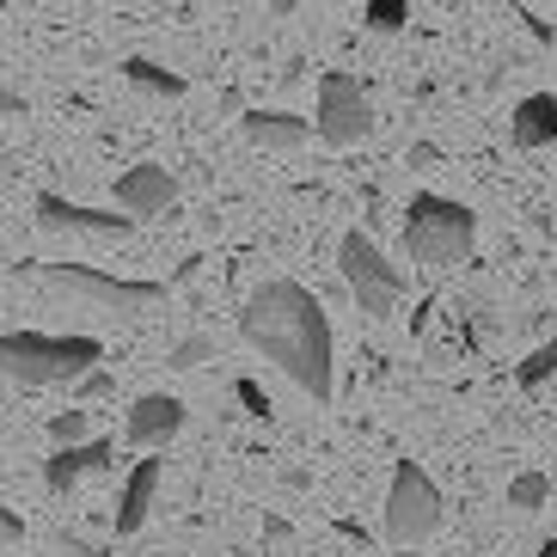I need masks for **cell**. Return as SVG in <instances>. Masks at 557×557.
Listing matches in <instances>:
<instances>
[{
  "instance_id": "obj_16",
  "label": "cell",
  "mask_w": 557,
  "mask_h": 557,
  "mask_svg": "<svg viewBox=\"0 0 557 557\" xmlns=\"http://www.w3.org/2000/svg\"><path fill=\"white\" fill-rule=\"evenodd\" d=\"M557 374V337H545L540 349H533V356L521 361V368H515V386H521V393H540L545 380Z\"/></svg>"
},
{
  "instance_id": "obj_22",
  "label": "cell",
  "mask_w": 557,
  "mask_h": 557,
  "mask_svg": "<svg viewBox=\"0 0 557 557\" xmlns=\"http://www.w3.org/2000/svg\"><path fill=\"white\" fill-rule=\"evenodd\" d=\"M233 398H239V410H246V417L270 423V393H263V386H258L251 374H239V380H233Z\"/></svg>"
},
{
  "instance_id": "obj_6",
  "label": "cell",
  "mask_w": 557,
  "mask_h": 557,
  "mask_svg": "<svg viewBox=\"0 0 557 557\" xmlns=\"http://www.w3.org/2000/svg\"><path fill=\"white\" fill-rule=\"evenodd\" d=\"M442 521H447L442 484H435L417 459H398L393 484H386V515H380L386 540H393V545H423V540H435V533H442Z\"/></svg>"
},
{
  "instance_id": "obj_21",
  "label": "cell",
  "mask_w": 557,
  "mask_h": 557,
  "mask_svg": "<svg viewBox=\"0 0 557 557\" xmlns=\"http://www.w3.org/2000/svg\"><path fill=\"white\" fill-rule=\"evenodd\" d=\"M67 393L81 398V405H99V398H116V374H111V368H104V361H99V368H86V374L74 380Z\"/></svg>"
},
{
  "instance_id": "obj_1",
  "label": "cell",
  "mask_w": 557,
  "mask_h": 557,
  "mask_svg": "<svg viewBox=\"0 0 557 557\" xmlns=\"http://www.w3.org/2000/svg\"><path fill=\"white\" fill-rule=\"evenodd\" d=\"M239 337L263 361H276L312 405H331V393H337V337H331V319L307 282L276 276L251 288L246 312H239Z\"/></svg>"
},
{
  "instance_id": "obj_12",
  "label": "cell",
  "mask_w": 557,
  "mask_h": 557,
  "mask_svg": "<svg viewBox=\"0 0 557 557\" xmlns=\"http://www.w3.org/2000/svg\"><path fill=\"white\" fill-rule=\"evenodd\" d=\"M116 209L123 214H165V209H178V178L165 172V165H153V160H141V165H129L123 178H116Z\"/></svg>"
},
{
  "instance_id": "obj_23",
  "label": "cell",
  "mask_w": 557,
  "mask_h": 557,
  "mask_svg": "<svg viewBox=\"0 0 557 557\" xmlns=\"http://www.w3.org/2000/svg\"><path fill=\"white\" fill-rule=\"evenodd\" d=\"M405 165L410 172H435V165H442V148H435V141H410Z\"/></svg>"
},
{
  "instance_id": "obj_2",
  "label": "cell",
  "mask_w": 557,
  "mask_h": 557,
  "mask_svg": "<svg viewBox=\"0 0 557 557\" xmlns=\"http://www.w3.org/2000/svg\"><path fill=\"white\" fill-rule=\"evenodd\" d=\"M104 361V344L86 331H0V374L18 386H74Z\"/></svg>"
},
{
  "instance_id": "obj_28",
  "label": "cell",
  "mask_w": 557,
  "mask_h": 557,
  "mask_svg": "<svg viewBox=\"0 0 557 557\" xmlns=\"http://www.w3.org/2000/svg\"><path fill=\"white\" fill-rule=\"evenodd\" d=\"M18 111H25V99H18L13 86H0V116H18Z\"/></svg>"
},
{
  "instance_id": "obj_7",
  "label": "cell",
  "mask_w": 557,
  "mask_h": 557,
  "mask_svg": "<svg viewBox=\"0 0 557 557\" xmlns=\"http://www.w3.org/2000/svg\"><path fill=\"white\" fill-rule=\"evenodd\" d=\"M312 135L325 148H361L374 135V99L368 86L344 67H325L319 74V99H312Z\"/></svg>"
},
{
  "instance_id": "obj_31",
  "label": "cell",
  "mask_w": 557,
  "mask_h": 557,
  "mask_svg": "<svg viewBox=\"0 0 557 557\" xmlns=\"http://www.w3.org/2000/svg\"><path fill=\"white\" fill-rule=\"evenodd\" d=\"M533 557H557V540H545V545H540V552H533Z\"/></svg>"
},
{
  "instance_id": "obj_27",
  "label": "cell",
  "mask_w": 557,
  "mask_h": 557,
  "mask_svg": "<svg viewBox=\"0 0 557 557\" xmlns=\"http://www.w3.org/2000/svg\"><path fill=\"white\" fill-rule=\"evenodd\" d=\"M263 540H270V545H288V540H295V527L282 521V515H263Z\"/></svg>"
},
{
  "instance_id": "obj_15",
  "label": "cell",
  "mask_w": 557,
  "mask_h": 557,
  "mask_svg": "<svg viewBox=\"0 0 557 557\" xmlns=\"http://www.w3.org/2000/svg\"><path fill=\"white\" fill-rule=\"evenodd\" d=\"M123 81H129L135 92H153V99H184V92H190V81H184V74L148 62V55H129V62H123Z\"/></svg>"
},
{
  "instance_id": "obj_30",
  "label": "cell",
  "mask_w": 557,
  "mask_h": 557,
  "mask_svg": "<svg viewBox=\"0 0 557 557\" xmlns=\"http://www.w3.org/2000/svg\"><path fill=\"white\" fill-rule=\"evenodd\" d=\"M270 13H276V18H288V13H295V0H270Z\"/></svg>"
},
{
  "instance_id": "obj_25",
  "label": "cell",
  "mask_w": 557,
  "mask_h": 557,
  "mask_svg": "<svg viewBox=\"0 0 557 557\" xmlns=\"http://www.w3.org/2000/svg\"><path fill=\"white\" fill-rule=\"evenodd\" d=\"M515 18H521V25H527V37H533V44H545V50H552V44H557V32H552V25H545V18H533V13H515Z\"/></svg>"
},
{
  "instance_id": "obj_20",
  "label": "cell",
  "mask_w": 557,
  "mask_h": 557,
  "mask_svg": "<svg viewBox=\"0 0 557 557\" xmlns=\"http://www.w3.org/2000/svg\"><path fill=\"white\" fill-rule=\"evenodd\" d=\"M74 442H92V410H55L50 417V447H74Z\"/></svg>"
},
{
  "instance_id": "obj_9",
  "label": "cell",
  "mask_w": 557,
  "mask_h": 557,
  "mask_svg": "<svg viewBox=\"0 0 557 557\" xmlns=\"http://www.w3.org/2000/svg\"><path fill=\"white\" fill-rule=\"evenodd\" d=\"M184 423H190V405L178 393H141L123 417V442L141 447V454H160L165 442H178Z\"/></svg>"
},
{
  "instance_id": "obj_29",
  "label": "cell",
  "mask_w": 557,
  "mask_h": 557,
  "mask_svg": "<svg viewBox=\"0 0 557 557\" xmlns=\"http://www.w3.org/2000/svg\"><path fill=\"white\" fill-rule=\"evenodd\" d=\"M62 557H92V545H86V540H67V533H62Z\"/></svg>"
},
{
  "instance_id": "obj_5",
  "label": "cell",
  "mask_w": 557,
  "mask_h": 557,
  "mask_svg": "<svg viewBox=\"0 0 557 557\" xmlns=\"http://www.w3.org/2000/svg\"><path fill=\"white\" fill-rule=\"evenodd\" d=\"M337 270H344V288L361 307V319H374V325L393 319L398 300H405V288H410L405 270L374 246V233H361V227H349L344 239H337Z\"/></svg>"
},
{
  "instance_id": "obj_19",
  "label": "cell",
  "mask_w": 557,
  "mask_h": 557,
  "mask_svg": "<svg viewBox=\"0 0 557 557\" xmlns=\"http://www.w3.org/2000/svg\"><path fill=\"white\" fill-rule=\"evenodd\" d=\"M209 361H214V337H202V331H190V337H178V344L165 349V368H178V374L209 368Z\"/></svg>"
},
{
  "instance_id": "obj_8",
  "label": "cell",
  "mask_w": 557,
  "mask_h": 557,
  "mask_svg": "<svg viewBox=\"0 0 557 557\" xmlns=\"http://www.w3.org/2000/svg\"><path fill=\"white\" fill-rule=\"evenodd\" d=\"M32 214L44 233H74V239H123V233H135V214L86 209V202H67L62 190H37Z\"/></svg>"
},
{
  "instance_id": "obj_3",
  "label": "cell",
  "mask_w": 557,
  "mask_h": 557,
  "mask_svg": "<svg viewBox=\"0 0 557 557\" xmlns=\"http://www.w3.org/2000/svg\"><path fill=\"white\" fill-rule=\"evenodd\" d=\"M398 239H405V258L423 263V270H454V263L472 258L478 239V214L459 197H435V190H417L405 202V221H398Z\"/></svg>"
},
{
  "instance_id": "obj_14",
  "label": "cell",
  "mask_w": 557,
  "mask_h": 557,
  "mask_svg": "<svg viewBox=\"0 0 557 557\" xmlns=\"http://www.w3.org/2000/svg\"><path fill=\"white\" fill-rule=\"evenodd\" d=\"M508 141L515 148H552L557 141V92H527L515 111H508Z\"/></svg>"
},
{
  "instance_id": "obj_26",
  "label": "cell",
  "mask_w": 557,
  "mask_h": 557,
  "mask_svg": "<svg viewBox=\"0 0 557 557\" xmlns=\"http://www.w3.org/2000/svg\"><path fill=\"white\" fill-rule=\"evenodd\" d=\"M331 527H337V540L361 545V552H368V545H374V533H368V527H361V521H331Z\"/></svg>"
},
{
  "instance_id": "obj_13",
  "label": "cell",
  "mask_w": 557,
  "mask_h": 557,
  "mask_svg": "<svg viewBox=\"0 0 557 557\" xmlns=\"http://www.w3.org/2000/svg\"><path fill=\"white\" fill-rule=\"evenodd\" d=\"M239 129H246L251 148L295 153V148H307L312 123H307V116H295V111H246V116H239Z\"/></svg>"
},
{
  "instance_id": "obj_24",
  "label": "cell",
  "mask_w": 557,
  "mask_h": 557,
  "mask_svg": "<svg viewBox=\"0 0 557 557\" xmlns=\"http://www.w3.org/2000/svg\"><path fill=\"white\" fill-rule=\"evenodd\" d=\"M18 540H25V515L0 503V552H7V545H18Z\"/></svg>"
},
{
  "instance_id": "obj_10",
  "label": "cell",
  "mask_w": 557,
  "mask_h": 557,
  "mask_svg": "<svg viewBox=\"0 0 557 557\" xmlns=\"http://www.w3.org/2000/svg\"><path fill=\"white\" fill-rule=\"evenodd\" d=\"M86 472H116L111 435H92V442H74V447H50V459H44V491H50L55 503H67V496L81 491Z\"/></svg>"
},
{
  "instance_id": "obj_11",
  "label": "cell",
  "mask_w": 557,
  "mask_h": 557,
  "mask_svg": "<svg viewBox=\"0 0 557 557\" xmlns=\"http://www.w3.org/2000/svg\"><path fill=\"white\" fill-rule=\"evenodd\" d=\"M160 484H165V459H135L129 478H123V491H116V540H135L141 527H148L153 503H160Z\"/></svg>"
},
{
  "instance_id": "obj_4",
  "label": "cell",
  "mask_w": 557,
  "mask_h": 557,
  "mask_svg": "<svg viewBox=\"0 0 557 557\" xmlns=\"http://www.w3.org/2000/svg\"><path fill=\"white\" fill-rule=\"evenodd\" d=\"M32 276H37V288H44V295L99 307V312H111V319H141V312L165 307V282L111 276V270H92V263H37Z\"/></svg>"
},
{
  "instance_id": "obj_18",
  "label": "cell",
  "mask_w": 557,
  "mask_h": 557,
  "mask_svg": "<svg viewBox=\"0 0 557 557\" xmlns=\"http://www.w3.org/2000/svg\"><path fill=\"white\" fill-rule=\"evenodd\" d=\"M545 496H552V478H545V472L508 478V508H515V515H533V508H545Z\"/></svg>"
},
{
  "instance_id": "obj_17",
  "label": "cell",
  "mask_w": 557,
  "mask_h": 557,
  "mask_svg": "<svg viewBox=\"0 0 557 557\" xmlns=\"http://www.w3.org/2000/svg\"><path fill=\"white\" fill-rule=\"evenodd\" d=\"M361 25H368L374 37L405 32V25H410V0H368V7H361Z\"/></svg>"
}]
</instances>
